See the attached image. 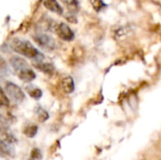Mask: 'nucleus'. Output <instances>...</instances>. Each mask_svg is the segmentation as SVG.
<instances>
[{
	"label": "nucleus",
	"mask_w": 161,
	"mask_h": 160,
	"mask_svg": "<svg viewBox=\"0 0 161 160\" xmlns=\"http://www.w3.org/2000/svg\"><path fill=\"white\" fill-rule=\"evenodd\" d=\"M11 49L24 57L34 59V61L42 60L44 58L43 55L26 40H22L19 38L13 39L11 41Z\"/></svg>",
	"instance_id": "f257e3e1"
},
{
	"label": "nucleus",
	"mask_w": 161,
	"mask_h": 160,
	"mask_svg": "<svg viewBox=\"0 0 161 160\" xmlns=\"http://www.w3.org/2000/svg\"><path fill=\"white\" fill-rule=\"evenodd\" d=\"M4 91H6L7 96H8V98L16 104L22 103L25 98V93L22 91V89L12 82L6 83V85L4 87Z\"/></svg>",
	"instance_id": "f03ea898"
},
{
	"label": "nucleus",
	"mask_w": 161,
	"mask_h": 160,
	"mask_svg": "<svg viewBox=\"0 0 161 160\" xmlns=\"http://www.w3.org/2000/svg\"><path fill=\"white\" fill-rule=\"evenodd\" d=\"M53 32H55L61 40L66 41H72L75 37L74 31L65 23H57L56 22L54 28H53Z\"/></svg>",
	"instance_id": "7ed1b4c3"
},
{
	"label": "nucleus",
	"mask_w": 161,
	"mask_h": 160,
	"mask_svg": "<svg viewBox=\"0 0 161 160\" xmlns=\"http://www.w3.org/2000/svg\"><path fill=\"white\" fill-rule=\"evenodd\" d=\"M34 41L43 49L45 50H48V51H51V50H54L55 47H56V41L55 40L47 35V34H44V33H38L36 34L34 37Z\"/></svg>",
	"instance_id": "20e7f679"
},
{
	"label": "nucleus",
	"mask_w": 161,
	"mask_h": 160,
	"mask_svg": "<svg viewBox=\"0 0 161 160\" xmlns=\"http://www.w3.org/2000/svg\"><path fill=\"white\" fill-rule=\"evenodd\" d=\"M9 61H10V64H11L12 68L14 69V71L16 72L17 74L19 73H21V72H23V71L29 68L27 62L24 58H22L20 57H12Z\"/></svg>",
	"instance_id": "39448f33"
},
{
	"label": "nucleus",
	"mask_w": 161,
	"mask_h": 160,
	"mask_svg": "<svg viewBox=\"0 0 161 160\" xmlns=\"http://www.w3.org/2000/svg\"><path fill=\"white\" fill-rule=\"evenodd\" d=\"M42 4L44 8L49 9L52 12H55L57 14H63V8L60 6V4L58 2V0H43Z\"/></svg>",
	"instance_id": "423d86ee"
},
{
	"label": "nucleus",
	"mask_w": 161,
	"mask_h": 160,
	"mask_svg": "<svg viewBox=\"0 0 161 160\" xmlns=\"http://www.w3.org/2000/svg\"><path fill=\"white\" fill-rule=\"evenodd\" d=\"M34 66H35L37 69H39L40 71H42V72H43V73H45V74H53V73H54V70H55L54 66H53L51 63L44 62V61H42V60L35 61V62H34Z\"/></svg>",
	"instance_id": "0eeeda50"
},
{
	"label": "nucleus",
	"mask_w": 161,
	"mask_h": 160,
	"mask_svg": "<svg viewBox=\"0 0 161 160\" xmlns=\"http://www.w3.org/2000/svg\"><path fill=\"white\" fill-rule=\"evenodd\" d=\"M61 88L65 93H72L75 91V83L71 76H66L61 80Z\"/></svg>",
	"instance_id": "6e6552de"
},
{
	"label": "nucleus",
	"mask_w": 161,
	"mask_h": 160,
	"mask_svg": "<svg viewBox=\"0 0 161 160\" xmlns=\"http://www.w3.org/2000/svg\"><path fill=\"white\" fill-rule=\"evenodd\" d=\"M1 141L8 143V144H15L17 142V139L15 138V136L8 130H5V129H2V132H1Z\"/></svg>",
	"instance_id": "1a4fd4ad"
},
{
	"label": "nucleus",
	"mask_w": 161,
	"mask_h": 160,
	"mask_svg": "<svg viewBox=\"0 0 161 160\" xmlns=\"http://www.w3.org/2000/svg\"><path fill=\"white\" fill-rule=\"evenodd\" d=\"M17 75H18V77H19L21 80H23V81H25V82H31L32 80H34V79L36 78L35 73H34L30 68H28V69H26V70L21 72V73H19Z\"/></svg>",
	"instance_id": "9d476101"
},
{
	"label": "nucleus",
	"mask_w": 161,
	"mask_h": 160,
	"mask_svg": "<svg viewBox=\"0 0 161 160\" xmlns=\"http://www.w3.org/2000/svg\"><path fill=\"white\" fill-rule=\"evenodd\" d=\"M25 91H26L27 93H28L32 98H34V99H39V98H41L42 95V91L39 88H37V87H35V86H32V85L27 86V87L25 88Z\"/></svg>",
	"instance_id": "9b49d317"
},
{
	"label": "nucleus",
	"mask_w": 161,
	"mask_h": 160,
	"mask_svg": "<svg viewBox=\"0 0 161 160\" xmlns=\"http://www.w3.org/2000/svg\"><path fill=\"white\" fill-rule=\"evenodd\" d=\"M38 132V127L34 124H31V125H27L25 127L24 129V134L27 137V138H33L36 136Z\"/></svg>",
	"instance_id": "f8f14e48"
},
{
	"label": "nucleus",
	"mask_w": 161,
	"mask_h": 160,
	"mask_svg": "<svg viewBox=\"0 0 161 160\" xmlns=\"http://www.w3.org/2000/svg\"><path fill=\"white\" fill-rule=\"evenodd\" d=\"M35 112H36V114H37V116H38V119L42 123V122H44V121H46L47 119H48V113L42 108H41V107H37L36 108H35Z\"/></svg>",
	"instance_id": "ddd939ff"
},
{
	"label": "nucleus",
	"mask_w": 161,
	"mask_h": 160,
	"mask_svg": "<svg viewBox=\"0 0 161 160\" xmlns=\"http://www.w3.org/2000/svg\"><path fill=\"white\" fill-rule=\"evenodd\" d=\"M63 4L66 5V7L74 11L77 10L79 8V3L77 0H61Z\"/></svg>",
	"instance_id": "4468645a"
},
{
	"label": "nucleus",
	"mask_w": 161,
	"mask_h": 160,
	"mask_svg": "<svg viewBox=\"0 0 161 160\" xmlns=\"http://www.w3.org/2000/svg\"><path fill=\"white\" fill-rule=\"evenodd\" d=\"M1 152L3 155L7 156H12L13 155V149L11 148L10 144H8L1 141Z\"/></svg>",
	"instance_id": "2eb2a0df"
},
{
	"label": "nucleus",
	"mask_w": 161,
	"mask_h": 160,
	"mask_svg": "<svg viewBox=\"0 0 161 160\" xmlns=\"http://www.w3.org/2000/svg\"><path fill=\"white\" fill-rule=\"evenodd\" d=\"M42 155L40 149H38V148L33 149L30 154L29 160H42Z\"/></svg>",
	"instance_id": "dca6fc26"
},
{
	"label": "nucleus",
	"mask_w": 161,
	"mask_h": 160,
	"mask_svg": "<svg viewBox=\"0 0 161 160\" xmlns=\"http://www.w3.org/2000/svg\"><path fill=\"white\" fill-rule=\"evenodd\" d=\"M92 6H93L94 9H95L96 11H99V10H101L102 8H104L106 5H105V3H104L102 0H92Z\"/></svg>",
	"instance_id": "f3484780"
},
{
	"label": "nucleus",
	"mask_w": 161,
	"mask_h": 160,
	"mask_svg": "<svg viewBox=\"0 0 161 160\" xmlns=\"http://www.w3.org/2000/svg\"><path fill=\"white\" fill-rule=\"evenodd\" d=\"M1 105L3 107H8V96L5 94L4 91H1Z\"/></svg>",
	"instance_id": "a211bd4d"
}]
</instances>
